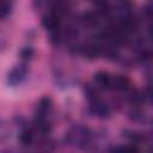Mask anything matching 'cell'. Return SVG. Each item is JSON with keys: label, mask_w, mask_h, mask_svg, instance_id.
<instances>
[{"label": "cell", "mask_w": 153, "mask_h": 153, "mask_svg": "<svg viewBox=\"0 0 153 153\" xmlns=\"http://www.w3.org/2000/svg\"><path fill=\"white\" fill-rule=\"evenodd\" d=\"M87 139H88V130L86 128H82V127L74 128L68 134V140L72 141L73 143L78 142L76 145H81L82 142L87 141Z\"/></svg>", "instance_id": "6da1fadb"}, {"label": "cell", "mask_w": 153, "mask_h": 153, "mask_svg": "<svg viewBox=\"0 0 153 153\" xmlns=\"http://www.w3.org/2000/svg\"><path fill=\"white\" fill-rule=\"evenodd\" d=\"M25 75H26V68L24 66H17L10 72L8 82L11 85H18V84H20L23 81Z\"/></svg>", "instance_id": "7a4b0ae2"}, {"label": "cell", "mask_w": 153, "mask_h": 153, "mask_svg": "<svg viewBox=\"0 0 153 153\" xmlns=\"http://www.w3.org/2000/svg\"><path fill=\"white\" fill-rule=\"evenodd\" d=\"M42 24L43 26L49 30L51 33L53 32H57V29L60 26V17H57L56 14L54 13H50V14H47L43 17L42 19Z\"/></svg>", "instance_id": "3957f363"}, {"label": "cell", "mask_w": 153, "mask_h": 153, "mask_svg": "<svg viewBox=\"0 0 153 153\" xmlns=\"http://www.w3.org/2000/svg\"><path fill=\"white\" fill-rule=\"evenodd\" d=\"M91 111H92L93 115H96L98 117H102V118H104V117H106L109 115V108H108V105L105 103L100 102L99 99H96V100L92 102V104H91Z\"/></svg>", "instance_id": "277c9868"}, {"label": "cell", "mask_w": 153, "mask_h": 153, "mask_svg": "<svg viewBox=\"0 0 153 153\" xmlns=\"http://www.w3.org/2000/svg\"><path fill=\"white\" fill-rule=\"evenodd\" d=\"M129 86V80L123 75H115L110 78L109 87L112 90H126Z\"/></svg>", "instance_id": "5b68a950"}, {"label": "cell", "mask_w": 153, "mask_h": 153, "mask_svg": "<svg viewBox=\"0 0 153 153\" xmlns=\"http://www.w3.org/2000/svg\"><path fill=\"white\" fill-rule=\"evenodd\" d=\"M81 22L87 27H93L98 24V13L96 11H88L82 14Z\"/></svg>", "instance_id": "8992f818"}, {"label": "cell", "mask_w": 153, "mask_h": 153, "mask_svg": "<svg viewBox=\"0 0 153 153\" xmlns=\"http://www.w3.org/2000/svg\"><path fill=\"white\" fill-rule=\"evenodd\" d=\"M110 75L105 72H98L97 74H94V82L97 86L99 87H109L110 85Z\"/></svg>", "instance_id": "52a82bcc"}, {"label": "cell", "mask_w": 153, "mask_h": 153, "mask_svg": "<svg viewBox=\"0 0 153 153\" xmlns=\"http://www.w3.org/2000/svg\"><path fill=\"white\" fill-rule=\"evenodd\" d=\"M35 129H36L37 131L44 134V133H48V131H49L50 126H49V123H48L43 117H38V118L36 120V122H35Z\"/></svg>", "instance_id": "ba28073f"}, {"label": "cell", "mask_w": 153, "mask_h": 153, "mask_svg": "<svg viewBox=\"0 0 153 153\" xmlns=\"http://www.w3.org/2000/svg\"><path fill=\"white\" fill-rule=\"evenodd\" d=\"M112 153H139V148L134 145H127L122 147H116Z\"/></svg>", "instance_id": "9c48e42d"}, {"label": "cell", "mask_w": 153, "mask_h": 153, "mask_svg": "<svg viewBox=\"0 0 153 153\" xmlns=\"http://www.w3.org/2000/svg\"><path fill=\"white\" fill-rule=\"evenodd\" d=\"M19 140H20V142L23 143V145H30L31 142H32V134L29 131V130H25V131H23L22 134H20V136H19Z\"/></svg>", "instance_id": "30bf717a"}, {"label": "cell", "mask_w": 153, "mask_h": 153, "mask_svg": "<svg viewBox=\"0 0 153 153\" xmlns=\"http://www.w3.org/2000/svg\"><path fill=\"white\" fill-rule=\"evenodd\" d=\"M11 11V5L6 1H0V18H5Z\"/></svg>", "instance_id": "8fae6325"}, {"label": "cell", "mask_w": 153, "mask_h": 153, "mask_svg": "<svg viewBox=\"0 0 153 153\" xmlns=\"http://www.w3.org/2000/svg\"><path fill=\"white\" fill-rule=\"evenodd\" d=\"M127 136L129 137V139H131V140H134V141H141L142 140V134H140V133H136V131H130V134H127Z\"/></svg>", "instance_id": "7c38bea8"}]
</instances>
